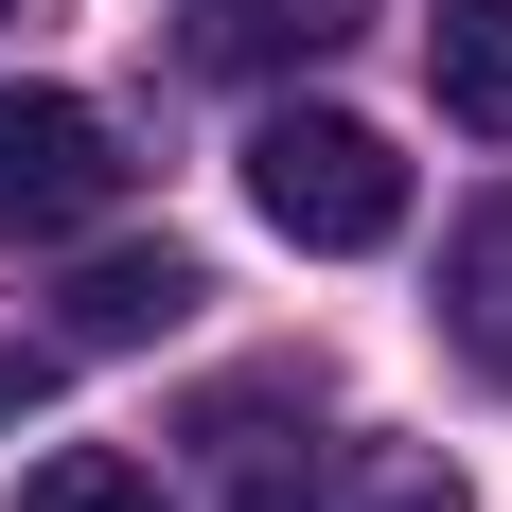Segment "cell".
Returning <instances> with one entry per match:
<instances>
[{
  "label": "cell",
  "mask_w": 512,
  "mask_h": 512,
  "mask_svg": "<svg viewBox=\"0 0 512 512\" xmlns=\"http://www.w3.org/2000/svg\"><path fill=\"white\" fill-rule=\"evenodd\" d=\"M248 212L283 230V248L354 265V248H389V230H407V159L371 142L354 106H265V124H248Z\"/></svg>",
  "instance_id": "6da1fadb"
},
{
  "label": "cell",
  "mask_w": 512,
  "mask_h": 512,
  "mask_svg": "<svg viewBox=\"0 0 512 512\" xmlns=\"http://www.w3.org/2000/svg\"><path fill=\"white\" fill-rule=\"evenodd\" d=\"M212 460H230V512H460V460L389 442V424H354V442H248L212 407Z\"/></svg>",
  "instance_id": "7a4b0ae2"
},
{
  "label": "cell",
  "mask_w": 512,
  "mask_h": 512,
  "mask_svg": "<svg viewBox=\"0 0 512 512\" xmlns=\"http://www.w3.org/2000/svg\"><path fill=\"white\" fill-rule=\"evenodd\" d=\"M124 212V142L89 89H0V248H71Z\"/></svg>",
  "instance_id": "3957f363"
},
{
  "label": "cell",
  "mask_w": 512,
  "mask_h": 512,
  "mask_svg": "<svg viewBox=\"0 0 512 512\" xmlns=\"http://www.w3.org/2000/svg\"><path fill=\"white\" fill-rule=\"evenodd\" d=\"M212 283H195V248H106V265H71V301H53V336L71 354H142V336H177Z\"/></svg>",
  "instance_id": "277c9868"
},
{
  "label": "cell",
  "mask_w": 512,
  "mask_h": 512,
  "mask_svg": "<svg viewBox=\"0 0 512 512\" xmlns=\"http://www.w3.org/2000/svg\"><path fill=\"white\" fill-rule=\"evenodd\" d=\"M442 336H460L477 389H512V195H477L442 230Z\"/></svg>",
  "instance_id": "5b68a950"
},
{
  "label": "cell",
  "mask_w": 512,
  "mask_h": 512,
  "mask_svg": "<svg viewBox=\"0 0 512 512\" xmlns=\"http://www.w3.org/2000/svg\"><path fill=\"white\" fill-rule=\"evenodd\" d=\"M354 36H371V0H195V71H318Z\"/></svg>",
  "instance_id": "8992f818"
},
{
  "label": "cell",
  "mask_w": 512,
  "mask_h": 512,
  "mask_svg": "<svg viewBox=\"0 0 512 512\" xmlns=\"http://www.w3.org/2000/svg\"><path fill=\"white\" fill-rule=\"evenodd\" d=\"M424 89H442V124L512 142V0H442L424 18Z\"/></svg>",
  "instance_id": "52a82bcc"
},
{
  "label": "cell",
  "mask_w": 512,
  "mask_h": 512,
  "mask_svg": "<svg viewBox=\"0 0 512 512\" xmlns=\"http://www.w3.org/2000/svg\"><path fill=\"white\" fill-rule=\"evenodd\" d=\"M18 512H159V477L124 460V442H53V460L18 477Z\"/></svg>",
  "instance_id": "ba28073f"
},
{
  "label": "cell",
  "mask_w": 512,
  "mask_h": 512,
  "mask_svg": "<svg viewBox=\"0 0 512 512\" xmlns=\"http://www.w3.org/2000/svg\"><path fill=\"white\" fill-rule=\"evenodd\" d=\"M18 407H36V371H18V354H0V424H18Z\"/></svg>",
  "instance_id": "9c48e42d"
},
{
  "label": "cell",
  "mask_w": 512,
  "mask_h": 512,
  "mask_svg": "<svg viewBox=\"0 0 512 512\" xmlns=\"http://www.w3.org/2000/svg\"><path fill=\"white\" fill-rule=\"evenodd\" d=\"M0 18H18V0H0Z\"/></svg>",
  "instance_id": "30bf717a"
}]
</instances>
